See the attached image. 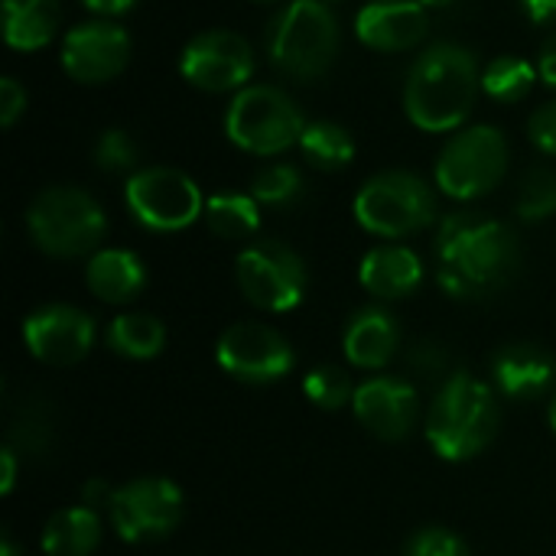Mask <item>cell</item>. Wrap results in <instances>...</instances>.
I'll return each mask as SVG.
<instances>
[{
	"label": "cell",
	"instance_id": "cell-15",
	"mask_svg": "<svg viewBox=\"0 0 556 556\" xmlns=\"http://www.w3.org/2000/svg\"><path fill=\"white\" fill-rule=\"evenodd\" d=\"M23 342L36 362L49 368H68L91 352L94 319L68 303L39 306L23 319Z\"/></svg>",
	"mask_w": 556,
	"mask_h": 556
},
{
	"label": "cell",
	"instance_id": "cell-27",
	"mask_svg": "<svg viewBox=\"0 0 556 556\" xmlns=\"http://www.w3.org/2000/svg\"><path fill=\"white\" fill-rule=\"evenodd\" d=\"M541 78L538 65L521 55H495L482 68V91L498 104H518L531 94L534 81Z\"/></svg>",
	"mask_w": 556,
	"mask_h": 556
},
{
	"label": "cell",
	"instance_id": "cell-2",
	"mask_svg": "<svg viewBox=\"0 0 556 556\" xmlns=\"http://www.w3.org/2000/svg\"><path fill=\"white\" fill-rule=\"evenodd\" d=\"M482 91V68L459 42L424 49L404 81V114L427 134H456Z\"/></svg>",
	"mask_w": 556,
	"mask_h": 556
},
{
	"label": "cell",
	"instance_id": "cell-31",
	"mask_svg": "<svg viewBox=\"0 0 556 556\" xmlns=\"http://www.w3.org/2000/svg\"><path fill=\"white\" fill-rule=\"evenodd\" d=\"M137 143L127 130L121 127H108L98 140H94V166L104 173H130L137 166Z\"/></svg>",
	"mask_w": 556,
	"mask_h": 556
},
{
	"label": "cell",
	"instance_id": "cell-34",
	"mask_svg": "<svg viewBox=\"0 0 556 556\" xmlns=\"http://www.w3.org/2000/svg\"><path fill=\"white\" fill-rule=\"evenodd\" d=\"M26 104H29L26 85L16 81L13 75H3V78H0V124H3L7 130L26 114Z\"/></svg>",
	"mask_w": 556,
	"mask_h": 556
},
{
	"label": "cell",
	"instance_id": "cell-29",
	"mask_svg": "<svg viewBox=\"0 0 556 556\" xmlns=\"http://www.w3.org/2000/svg\"><path fill=\"white\" fill-rule=\"evenodd\" d=\"M515 212L521 222H544L556 215V169L534 166L518 186Z\"/></svg>",
	"mask_w": 556,
	"mask_h": 556
},
{
	"label": "cell",
	"instance_id": "cell-10",
	"mask_svg": "<svg viewBox=\"0 0 556 556\" xmlns=\"http://www.w3.org/2000/svg\"><path fill=\"white\" fill-rule=\"evenodd\" d=\"M235 277L251 306L264 313H290L306 296V264L283 241H254L235 261Z\"/></svg>",
	"mask_w": 556,
	"mask_h": 556
},
{
	"label": "cell",
	"instance_id": "cell-37",
	"mask_svg": "<svg viewBox=\"0 0 556 556\" xmlns=\"http://www.w3.org/2000/svg\"><path fill=\"white\" fill-rule=\"evenodd\" d=\"M538 72H541V81H547L551 88H556V33L554 36H547V42L541 46Z\"/></svg>",
	"mask_w": 556,
	"mask_h": 556
},
{
	"label": "cell",
	"instance_id": "cell-12",
	"mask_svg": "<svg viewBox=\"0 0 556 556\" xmlns=\"http://www.w3.org/2000/svg\"><path fill=\"white\" fill-rule=\"evenodd\" d=\"M257 55L254 46L235 29H205L192 36L179 55V75L199 91L228 94L251 85Z\"/></svg>",
	"mask_w": 556,
	"mask_h": 556
},
{
	"label": "cell",
	"instance_id": "cell-32",
	"mask_svg": "<svg viewBox=\"0 0 556 556\" xmlns=\"http://www.w3.org/2000/svg\"><path fill=\"white\" fill-rule=\"evenodd\" d=\"M404 556H469V547L459 534L446 528H427L407 544Z\"/></svg>",
	"mask_w": 556,
	"mask_h": 556
},
{
	"label": "cell",
	"instance_id": "cell-22",
	"mask_svg": "<svg viewBox=\"0 0 556 556\" xmlns=\"http://www.w3.org/2000/svg\"><path fill=\"white\" fill-rule=\"evenodd\" d=\"M59 0H3V39L16 52H39L59 33Z\"/></svg>",
	"mask_w": 556,
	"mask_h": 556
},
{
	"label": "cell",
	"instance_id": "cell-5",
	"mask_svg": "<svg viewBox=\"0 0 556 556\" xmlns=\"http://www.w3.org/2000/svg\"><path fill=\"white\" fill-rule=\"evenodd\" d=\"M26 228L42 254L72 261L101 251L98 244L108 235V215L91 192L78 186H49L29 202Z\"/></svg>",
	"mask_w": 556,
	"mask_h": 556
},
{
	"label": "cell",
	"instance_id": "cell-16",
	"mask_svg": "<svg viewBox=\"0 0 556 556\" xmlns=\"http://www.w3.org/2000/svg\"><path fill=\"white\" fill-rule=\"evenodd\" d=\"M352 410L368 433H375L378 440H388V443H401L410 437V430L417 424L420 401H417V388L410 381L378 375L355 388Z\"/></svg>",
	"mask_w": 556,
	"mask_h": 556
},
{
	"label": "cell",
	"instance_id": "cell-6",
	"mask_svg": "<svg viewBox=\"0 0 556 556\" xmlns=\"http://www.w3.org/2000/svg\"><path fill=\"white\" fill-rule=\"evenodd\" d=\"M352 212L368 235L401 241L437 222V192L410 169H384L355 192Z\"/></svg>",
	"mask_w": 556,
	"mask_h": 556
},
{
	"label": "cell",
	"instance_id": "cell-42",
	"mask_svg": "<svg viewBox=\"0 0 556 556\" xmlns=\"http://www.w3.org/2000/svg\"><path fill=\"white\" fill-rule=\"evenodd\" d=\"M420 3H424V7L430 10V7H450L453 0H420Z\"/></svg>",
	"mask_w": 556,
	"mask_h": 556
},
{
	"label": "cell",
	"instance_id": "cell-4",
	"mask_svg": "<svg viewBox=\"0 0 556 556\" xmlns=\"http://www.w3.org/2000/svg\"><path fill=\"white\" fill-rule=\"evenodd\" d=\"M342 52V29L329 3L290 0L267 29L270 65L293 81H319Z\"/></svg>",
	"mask_w": 556,
	"mask_h": 556
},
{
	"label": "cell",
	"instance_id": "cell-28",
	"mask_svg": "<svg viewBox=\"0 0 556 556\" xmlns=\"http://www.w3.org/2000/svg\"><path fill=\"white\" fill-rule=\"evenodd\" d=\"M248 192L257 199L261 208H290L303 195V173L293 163H270L254 173Z\"/></svg>",
	"mask_w": 556,
	"mask_h": 556
},
{
	"label": "cell",
	"instance_id": "cell-21",
	"mask_svg": "<svg viewBox=\"0 0 556 556\" xmlns=\"http://www.w3.org/2000/svg\"><path fill=\"white\" fill-rule=\"evenodd\" d=\"M88 290L111 306H124L137 300L147 287V267L134 251L124 248H101L88 257L85 267Z\"/></svg>",
	"mask_w": 556,
	"mask_h": 556
},
{
	"label": "cell",
	"instance_id": "cell-38",
	"mask_svg": "<svg viewBox=\"0 0 556 556\" xmlns=\"http://www.w3.org/2000/svg\"><path fill=\"white\" fill-rule=\"evenodd\" d=\"M518 3H521L525 16H528L531 23H538V26L554 23L556 20V0H518Z\"/></svg>",
	"mask_w": 556,
	"mask_h": 556
},
{
	"label": "cell",
	"instance_id": "cell-3",
	"mask_svg": "<svg viewBox=\"0 0 556 556\" xmlns=\"http://www.w3.org/2000/svg\"><path fill=\"white\" fill-rule=\"evenodd\" d=\"M495 391L472 375H450L427 414V443L446 463L476 459L498 433Z\"/></svg>",
	"mask_w": 556,
	"mask_h": 556
},
{
	"label": "cell",
	"instance_id": "cell-23",
	"mask_svg": "<svg viewBox=\"0 0 556 556\" xmlns=\"http://www.w3.org/2000/svg\"><path fill=\"white\" fill-rule=\"evenodd\" d=\"M101 544V518L88 505H72L55 511L39 538L46 556H91Z\"/></svg>",
	"mask_w": 556,
	"mask_h": 556
},
{
	"label": "cell",
	"instance_id": "cell-26",
	"mask_svg": "<svg viewBox=\"0 0 556 556\" xmlns=\"http://www.w3.org/2000/svg\"><path fill=\"white\" fill-rule=\"evenodd\" d=\"M300 150L313 169L336 173L355 160V137L349 134V127L336 121H309L300 137Z\"/></svg>",
	"mask_w": 556,
	"mask_h": 556
},
{
	"label": "cell",
	"instance_id": "cell-1",
	"mask_svg": "<svg viewBox=\"0 0 556 556\" xmlns=\"http://www.w3.org/2000/svg\"><path fill=\"white\" fill-rule=\"evenodd\" d=\"M437 280L456 300L502 293L521 270V244L511 225L485 212H453L437 228Z\"/></svg>",
	"mask_w": 556,
	"mask_h": 556
},
{
	"label": "cell",
	"instance_id": "cell-18",
	"mask_svg": "<svg viewBox=\"0 0 556 556\" xmlns=\"http://www.w3.org/2000/svg\"><path fill=\"white\" fill-rule=\"evenodd\" d=\"M495 384L511 401H538L556 378V358L534 342H511L492 358Z\"/></svg>",
	"mask_w": 556,
	"mask_h": 556
},
{
	"label": "cell",
	"instance_id": "cell-43",
	"mask_svg": "<svg viewBox=\"0 0 556 556\" xmlns=\"http://www.w3.org/2000/svg\"><path fill=\"white\" fill-rule=\"evenodd\" d=\"M551 427H554V433H556V394H554V401H551Z\"/></svg>",
	"mask_w": 556,
	"mask_h": 556
},
{
	"label": "cell",
	"instance_id": "cell-9",
	"mask_svg": "<svg viewBox=\"0 0 556 556\" xmlns=\"http://www.w3.org/2000/svg\"><path fill=\"white\" fill-rule=\"evenodd\" d=\"M127 212L147 231L173 235L195 225L205 215V195L195 179L173 166L134 169L124 182Z\"/></svg>",
	"mask_w": 556,
	"mask_h": 556
},
{
	"label": "cell",
	"instance_id": "cell-30",
	"mask_svg": "<svg viewBox=\"0 0 556 556\" xmlns=\"http://www.w3.org/2000/svg\"><path fill=\"white\" fill-rule=\"evenodd\" d=\"M303 394L309 404L323 407V410H342L345 404H352L355 388L349 381V375L336 365H319L303 378Z\"/></svg>",
	"mask_w": 556,
	"mask_h": 556
},
{
	"label": "cell",
	"instance_id": "cell-20",
	"mask_svg": "<svg viewBox=\"0 0 556 556\" xmlns=\"http://www.w3.org/2000/svg\"><path fill=\"white\" fill-rule=\"evenodd\" d=\"M397 349H401V329L388 309L365 306L349 319L345 336H342V352L355 368L381 371L394 358Z\"/></svg>",
	"mask_w": 556,
	"mask_h": 556
},
{
	"label": "cell",
	"instance_id": "cell-13",
	"mask_svg": "<svg viewBox=\"0 0 556 556\" xmlns=\"http://www.w3.org/2000/svg\"><path fill=\"white\" fill-rule=\"evenodd\" d=\"M215 358L225 375L244 384H274L293 371L290 342L264 323H235L222 332Z\"/></svg>",
	"mask_w": 556,
	"mask_h": 556
},
{
	"label": "cell",
	"instance_id": "cell-24",
	"mask_svg": "<svg viewBox=\"0 0 556 556\" xmlns=\"http://www.w3.org/2000/svg\"><path fill=\"white\" fill-rule=\"evenodd\" d=\"M205 225L225 241L254 238L261 228V205L251 192H215L205 199Z\"/></svg>",
	"mask_w": 556,
	"mask_h": 556
},
{
	"label": "cell",
	"instance_id": "cell-45",
	"mask_svg": "<svg viewBox=\"0 0 556 556\" xmlns=\"http://www.w3.org/2000/svg\"><path fill=\"white\" fill-rule=\"evenodd\" d=\"M323 3H339V0H323Z\"/></svg>",
	"mask_w": 556,
	"mask_h": 556
},
{
	"label": "cell",
	"instance_id": "cell-41",
	"mask_svg": "<svg viewBox=\"0 0 556 556\" xmlns=\"http://www.w3.org/2000/svg\"><path fill=\"white\" fill-rule=\"evenodd\" d=\"M0 556H20V551L13 547V541H10V538H3V544H0Z\"/></svg>",
	"mask_w": 556,
	"mask_h": 556
},
{
	"label": "cell",
	"instance_id": "cell-33",
	"mask_svg": "<svg viewBox=\"0 0 556 556\" xmlns=\"http://www.w3.org/2000/svg\"><path fill=\"white\" fill-rule=\"evenodd\" d=\"M528 137L531 143L547 153V156H556V101H547L541 108L531 111L528 117Z\"/></svg>",
	"mask_w": 556,
	"mask_h": 556
},
{
	"label": "cell",
	"instance_id": "cell-14",
	"mask_svg": "<svg viewBox=\"0 0 556 556\" xmlns=\"http://www.w3.org/2000/svg\"><path fill=\"white\" fill-rule=\"evenodd\" d=\"M130 62V33L104 16L75 23L62 39V68L78 85H108Z\"/></svg>",
	"mask_w": 556,
	"mask_h": 556
},
{
	"label": "cell",
	"instance_id": "cell-35",
	"mask_svg": "<svg viewBox=\"0 0 556 556\" xmlns=\"http://www.w3.org/2000/svg\"><path fill=\"white\" fill-rule=\"evenodd\" d=\"M407 362H410V368H414L417 375H424V378H437V375H443L446 365H450L443 345H437V342H420V345H414Z\"/></svg>",
	"mask_w": 556,
	"mask_h": 556
},
{
	"label": "cell",
	"instance_id": "cell-39",
	"mask_svg": "<svg viewBox=\"0 0 556 556\" xmlns=\"http://www.w3.org/2000/svg\"><path fill=\"white\" fill-rule=\"evenodd\" d=\"M81 495H85V505H88V508H98V505H108L114 492H111L101 479H94V482H88V485H85V492H81Z\"/></svg>",
	"mask_w": 556,
	"mask_h": 556
},
{
	"label": "cell",
	"instance_id": "cell-19",
	"mask_svg": "<svg viewBox=\"0 0 556 556\" xmlns=\"http://www.w3.org/2000/svg\"><path fill=\"white\" fill-rule=\"evenodd\" d=\"M358 280L378 300H407L424 283V261L404 244H381L362 257Z\"/></svg>",
	"mask_w": 556,
	"mask_h": 556
},
{
	"label": "cell",
	"instance_id": "cell-17",
	"mask_svg": "<svg viewBox=\"0 0 556 556\" xmlns=\"http://www.w3.org/2000/svg\"><path fill=\"white\" fill-rule=\"evenodd\" d=\"M430 13L420 0H368L355 13V36L375 52H404L427 39Z\"/></svg>",
	"mask_w": 556,
	"mask_h": 556
},
{
	"label": "cell",
	"instance_id": "cell-8",
	"mask_svg": "<svg viewBox=\"0 0 556 556\" xmlns=\"http://www.w3.org/2000/svg\"><path fill=\"white\" fill-rule=\"evenodd\" d=\"M511 150L508 137L492 124H476L456 130L437 156L433 179L437 189L456 202H472L489 195L508 173Z\"/></svg>",
	"mask_w": 556,
	"mask_h": 556
},
{
	"label": "cell",
	"instance_id": "cell-36",
	"mask_svg": "<svg viewBox=\"0 0 556 556\" xmlns=\"http://www.w3.org/2000/svg\"><path fill=\"white\" fill-rule=\"evenodd\" d=\"M85 10H91L94 16H104V20H114V16H124L127 10L137 7V0H81Z\"/></svg>",
	"mask_w": 556,
	"mask_h": 556
},
{
	"label": "cell",
	"instance_id": "cell-11",
	"mask_svg": "<svg viewBox=\"0 0 556 556\" xmlns=\"http://www.w3.org/2000/svg\"><path fill=\"white\" fill-rule=\"evenodd\" d=\"M111 525L127 544H150L176 531L182 521V489L173 479L143 476L114 489L108 502Z\"/></svg>",
	"mask_w": 556,
	"mask_h": 556
},
{
	"label": "cell",
	"instance_id": "cell-25",
	"mask_svg": "<svg viewBox=\"0 0 556 556\" xmlns=\"http://www.w3.org/2000/svg\"><path fill=\"white\" fill-rule=\"evenodd\" d=\"M108 345L114 355L130 362L156 358L166 349V329L156 316L147 313H121L108 326Z\"/></svg>",
	"mask_w": 556,
	"mask_h": 556
},
{
	"label": "cell",
	"instance_id": "cell-7",
	"mask_svg": "<svg viewBox=\"0 0 556 556\" xmlns=\"http://www.w3.org/2000/svg\"><path fill=\"white\" fill-rule=\"evenodd\" d=\"M306 124L300 104L277 85H248L225 108V137L254 156H277L300 147Z\"/></svg>",
	"mask_w": 556,
	"mask_h": 556
},
{
	"label": "cell",
	"instance_id": "cell-44",
	"mask_svg": "<svg viewBox=\"0 0 556 556\" xmlns=\"http://www.w3.org/2000/svg\"><path fill=\"white\" fill-rule=\"evenodd\" d=\"M254 3H277V0H254Z\"/></svg>",
	"mask_w": 556,
	"mask_h": 556
},
{
	"label": "cell",
	"instance_id": "cell-40",
	"mask_svg": "<svg viewBox=\"0 0 556 556\" xmlns=\"http://www.w3.org/2000/svg\"><path fill=\"white\" fill-rule=\"evenodd\" d=\"M3 479H0V492L10 495L13 492V482H16V453L13 450H3Z\"/></svg>",
	"mask_w": 556,
	"mask_h": 556
}]
</instances>
